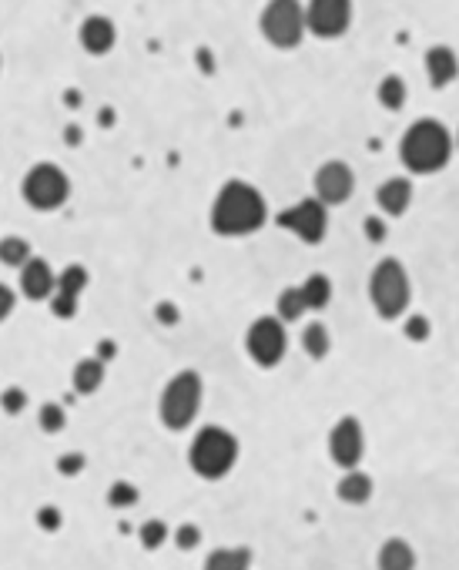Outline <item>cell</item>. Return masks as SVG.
<instances>
[{
  "label": "cell",
  "mask_w": 459,
  "mask_h": 570,
  "mask_svg": "<svg viewBox=\"0 0 459 570\" xmlns=\"http://www.w3.org/2000/svg\"><path fill=\"white\" fill-rule=\"evenodd\" d=\"M299 289H302L306 309H316V312H319V309H325L332 302V282H329V276H319V272H316V276H308Z\"/></svg>",
  "instance_id": "ffe728a7"
},
{
  "label": "cell",
  "mask_w": 459,
  "mask_h": 570,
  "mask_svg": "<svg viewBox=\"0 0 459 570\" xmlns=\"http://www.w3.org/2000/svg\"><path fill=\"white\" fill-rule=\"evenodd\" d=\"M138 537H141V543H144L148 550H158V547L168 541V527L161 524V520H148V524H141Z\"/></svg>",
  "instance_id": "4316f807"
},
{
  "label": "cell",
  "mask_w": 459,
  "mask_h": 570,
  "mask_svg": "<svg viewBox=\"0 0 459 570\" xmlns=\"http://www.w3.org/2000/svg\"><path fill=\"white\" fill-rule=\"evenodd\" d=\"M306 24L316 37H342L352 24V0H308Z\"/></svg>",
  "instance_id": "30bf717a"
},
{
  "label": "cell",
  "mask_w": 459,
  "mask_h": 570,
  "mask_svg": "<svg viewBox=\"0 0 459 570\" xmlns=\"http://www.w3.org/2000/svg\"><path fill=\"white\" fill-rule=\"evenodd\" d=\"M64 423H68V417H64V409L57 403L41 406V430L44 433H61L64 430Z\"/></svg>",
  "instance_id": "83f0119b"
},
{
  "label": "cell",
  "mask_w": 459,
  "mask_h": 570,
  "mask_svg": "<svg viewBox=\"0 0 459 570\" xmlns=\"http://www.w3.org/2000/svg\"><path fill=\"white\" fill-rule=\"evenodd\" d=\"M275 306H279V319L282 322L302 319V312H306V299H302V289H299V285H295V289H282V295L275 299Z\"/></svg>",
  "instance_id": "d4e9b609"
},
{
  "label": "cell",
  "mask_w": 459,
  "mask_h": 570,
  "mask_svg": "<svg viewBox=\"0 0 459 570\" xmlns=\"http://www.w3.org/2000/svg\"><path fill=\"white\" fill-rule=\"evenodd\" d=\"M20 192H24V202H28L30 209L37 211H54L61 209L70 195V181L68 175L61 171L57 165L51 161H44V165H34L24 175V185H20Z\"/></svg>",
  "instance_id": "52a82bcc"
},
{
  "label": "cell",
  "mask_w": 459,
  "mask_h": 570,
  "mask_svg": "<svg viewBox=\"0 0 459 570\" xmlns=\"http://www.w3.org/2000/svg\"><path fill=\"white\" fill-rule=\"evenodd\" d=\"M426 78L432 87H446L459 78V61L449 47H430L426 51Z\"/></svg>",
  "instance_id": "2e32d148"
},
{
  "label": "cell",
  "mask_w": 459,
  "mask_h": 570,
  "mask_svg": "<svg viewBox=\"0 0 459 570\" xmlns=\"http://www.w3.org/2000/svg\"><path fill=\"white\" fill-rule=\"evenodd\" d=\"M51 312L54 316H61V319H70L74 312H78V295H68L57 289L54 295H51Z\"/></svg>",
  "instance_id": "f1b7e54d"
},
{
  "label": "cell",
  "mask_w": 459,
  "mask_h": 570,
  "mask_svg": "<svg viewBox=\"0 0 459 570\" xmlns=\"http://www.w3.org/2000/svg\"><path fill=\"white\" fill-rule=\"evenodd\" d=\"M369 299H373L376 316H382V319H399L409 309L413 285H409V276H406L399 259H382L373 268V276H369Z\"/></svg>",
  "instance_id": "277c9868"
},
{
  "label": "cell",
  "mask_w": 459,
  "mask_h": 570,
  "mask_svg": "<svg viewBox=\"0 0 459 570\" xmlns=\"http://www.w3.org/2000/svg\"><path fill=\"white\" fill-rule=\"evenodd\" d=\"M456 145H459V135H456Z\"/></svg>",
  "instance_id": "ab89813d"
},
{
  "label": "cell",
  "mask_w": 459,
  "mask_h": 570,
  "mask_svg": "<svg viewBox=\"0 0 459 570\" xmlns=\"http://www.w3.org/2000/svg\"><path fill=\"white\" fill-rule=\"evenodd\" d=\"M84 463H87V459H84L81 453H68V457L57 459V470L68 473V476H74V473H81V470H84Z\"/></svg>",
  "instance_id": "836d02e7"
},
{
  "label": "cell",
  "mask_w": 459,
  "mask_h": 570,
  "mask_svg": "<svg viewBox=\"0 0 459 570\" xmlns=\"http://www.w3.org/2000/svg\"><path fill=\"white\" fill-rule=\"evenodd\" d=\"M339 500L348 503V507H362V503L373 500V476L362 470H348L342 480H339Z\"/></svg>",
  "instance_id": "ac0fdd59"
},
{
  "label": "cell",
  "mask_w": 459,
  "mask_h": 570,
  "mask_svg": "<svg viewBox=\"0 0 459 570\" xmlns=\"http://www.w3.org/2000/svg\"><path fill=\"white\" fill-rule=\"evenodd\" d=\"M329 453L342 470H359V459L365 453V433L356 417H342L329 433Z\"/></svg>",
  "instance_id": "8fae6325"
},
{
  "label": "cell",
  "mask_w": 459,
  "mask_h": 570,
  "mask_svg": "<svg viewBox=\"0 0 459 570\" xmlns=\"http://www.w3.org/2000/svg\"><path fill=\"white\" fill-rule=\"evenodd\" d=\"M376 564L379 570H416V550L403 537H392V541L379 547Z\"/></svg>",
  "instance_id": "e0dca14e"
},
{
  "label": "cell",
  "mask_w": 459,
  "mask_h": 570,
  "mask_svg": "<svg viewBox=\"0 0 459 570\" xmlns=\"http://www.w3.org/2000/svg\"><path fill=\"white\" fill-rule=\"evenodd\" d=\"M376 205L386 215H403L413 205V185L409 178H389L376 188Z\"/></svg>",
  "instance_id": "9a60e30c"
},
{
  "label": "cell",
  "mask_w": 459,
  "mask_h": 570,
  "mask_svg": "<svg viewBox=\"0 0 459 570\" xmlns=\"http://www.w3.org/2000/svg\"><path fill=\"white\" fill-rule=\"evenodd\" d=\"M14 289H7V285H4V282H0V322L7 319V316H11V312H14Z\"/></svg>",
  "instance_id": "e575fe53"
},
{
  "label": "cell",
  "mask_w": 459,
  "mask_h": 570,
  "mask_svg": "<svg viewBox=\"0 0 459 570\" xmlns=\"http://www.w3.org/2000/svg\"><path fill=\"white\" fill-rule=\"evenodd\" d=\"M275 222L282 228H289L295 238H302L306 245H319L325 232H329V211H325L319 198H302V202H295L292 209L279 211Z\"/></svg>",
  "instance_id": "9c48e42d"
},
{
  "label": "cell",
  "mask_w": 459,
  "mask_h": 570,
  "mask_svg": "<svg viewBox=\"0 0 459 570\" xmlns=\"http://www.w3.org/2000/svg\"><path fill=\"white\" fill-rule=\"evenodd\" d=\"M101 379H104V362L101 359H81L74 366V390L81 392V396L98 392Z\"/></svg>",
  "instance_id": "44dd1931"
},
{
  "label": "cell",
  "mask_w": 459,
  "mask_h": 570,
  "mask_svg": "<svg viewBox=\"0 0 459 570\" xmlns=\"http://www.w3.org/2000/svg\"><path fill=\"white\" fill-rule=\"evenodd\" d=\"M114 41H118V30H114V24L108 17L94 14L81 24V47L87 54H108L114 47Z\"/></svg>",
  "instance_id": "5bb4252c"
},
{
  "label": "cell",
  "mask_w": 459,
  "mask_h": 570,
  "mask_svg": "<svg viewBox=\"0 0 459 570\" xmlns=\"http://www.w3.org/2000/svg\"><path fill=\"white\" fill-rule=\"evenodd\" d=\"M20 293L41 302V299H51L57 293V276L54 268L44 262V259H30L24 268H20Z\"/></svg>",
  "instance_id": "4fadbf2b"
},
{
  "label": "cell",
  "mask_w": 459,
  "mask_h": 570,
  "mask_svg": "<svg viewBox=\"0 0 459 570\" xmlns=\"http://www.w3.org/2000/svg\"><path fill=\"white\" fill-rule=\"evenodd\" d=\"M245 349L249 356L262 369H272L285 359V349H289V335H285V326H282L279 316H262L249 326V335H245Z\"/></svg>",
  "instance_id": "ba28073f"
},
{
  "label": "cell",
  "mask_w": 459,
  "mask_h": 570,
  "mask_svg": "<svg viewBox=\"0 0 459 570\" xmlns=\"http://www.w3.org/2000/svg\"><path fill=\"white\" fill-rule=\"evenodd\" d=\"M37 520H41L44 530H57V527H61V510H54V507H44L41 514H37Z\"/></svg>",
  "instance_id": "d590c367"
},
{
  "label": "cell",
  "mask_w": 459,
  "mask_h": 570,
  "mask_svg": "<svg viewBox=\"0 0 459 570\" xmlns=\"http://www.w3.org/2000/svg\"><path fill=\"white\" fill-rule=\"evenodd\" d=\"M0 262L4 265H17V268H24L30 262V245L24 242L20 235H7L0 238Z\"/></svg>",
  "instance_id": "cb8c5ba5"
},
{
  "label": "cell",
  "mask_w": 459,
  "mask_h": 570,
  "mask_svg": "<svg viewBox=\"0 0 459 570\" xmlns=\"http://www.w3.org/2000/svg\"><path fill=\"white\" fill-rule=\"evenodd\" d=\"M198 409H201V376L195 369H181L165 390H161V423L168 430H188L195 423Z\"/></svg>",
  "instance_id": "5b68a950"
},
{
  "label": "cell",
  "mask_w": 459,
  "mask_h": 570,
  "mask_svg": "<svg viewBox=\"0 0 459 570\" xmlns=\"http://www.w3.org/2000/svg\"><path fill=\"white\" fill-rule=\"evenodd\" d=\"M84 285H87V268H84V265H68V268L57 276V289L68 295H81Z\"/></svg>",
  "instance_id": "484cf974"
},
{
  "label": "cell",
  "mask_w": 459,
  "mask_h": 570,
  "mask_svg": "<svg viewBox=\"0 0 459 570\" xmlns=\"http://www.w3.org/2000/svg\"><path fill=\"white\" fill-rule=\"evenodd\" d=\"M302 349H306L312 359L329 356V349H332V335H329V329H325L322 322H308L306 329H302Z\"/></svg>",
  "instance_id": "7402d4cb"
},
{
  "label": "cell",
  "mask_w": 459,
  "mask_h": 570,
  "mask_svg": "<svg viewBox=\"0 0 459 570\" xmlns=\"http://www.w3.org/2000/svg\"><path fill=\"white\" fill-rule=\"evenodd\" d=\"M251 554L245 547H222V550H211L205 560V570H249Z\"/></svg>",
  "instance_id": "d6986e66"
},
{
  "label": "cell",
  "mask_w": 459,
  "mask_h": 570,
  "mask_svg": "<svg viewBox=\"0 0 459 570\" xmlns=\"http://www.w3.org/2000/svg\"><path fill=\"white\" fill-rule=\"evenodd\" d=\"M268 219L262 192L249 181H225L211 202V228L218 235L238 238L258 232Z\"/></svg>",
  "instance_id": "6da1fadb"
},
{
  "label": "cell",
  "mask_w": 459,
  "mask_h": 570,
  "mask_svg": "<svg viewBox=\"0 0 459 570\" xmlns=\"http://www.w3.org/2000/svg\"><path fill=\"white\" fill-rule=\"evenodd\" d=\"M306 7L299 0H268L262 11V34L272 47L292 51L306 37Z\"/></svg>",
  "instance_id": "8992f818"
},
{
  "label": "cell",
  "mask_w": 459,
  "mask_h": 570,
  "mask_svg": "<svg viewBox=\"0 0 459 570\" xmlns=\"http://www.w3.org/2000/svg\"><path fill=\"white\" fill-rule=\"evenodd\" d=\"M111 356H114V346H111V343H104V346H101V362L111 359Z\"/></svg>",
  "instance_id": "f35d334b"
},
{
  "label": "cell",
  "mask_w": 459,
  "mask_h": 570,
  "mask_svg": "<svg viewBox=\"0 0 459 570\" xmlns=\"http://www.w3.org/2000/svg\"><path fill=\"white\" fill-rule=\"evenodd\" d=\"M376 98L379 104L386 108V112H399L406 104V84L403 78H396V74H389V78H382L376 87Z\"/></svg>",
  "instance_id": "603a6c76"
},
{
  "label": "cell",
  "mask_w": 459,
  "mask_h": 570,
  "mask_svg": "<svg viewBox=\"0 0 459 570\" xmlns=\"http://www.w3.org/2000/svg\"><path fill=\"white\" fill-rule=\"evenodd\" d=\"M399 158L413 175H432L443 171L453 158V135L446 131L443 121L436 118H419L416 125H409V131L399 141Z\"/></svg>",
  "instance_id": "7a4b0ae2"
},
{
  "label": "cell",
  "mask_w": 459,
  "mask_h": 570,
  "mask_svg": "<svg viewBox=\"0 0 459 570\" xmlns=\"http://www.w3.org/2000/svg\"><path fill=\"white\" fill-rule=\"evenodd\" d=\"M198 541H201V530H198L195 524H181V527L175 530V543H178L181 550H192V547H198Z\"/></svg>",
  "instance_id": "1f68e13d"
},
{
  "label": "cell",
  "mask_w": 459,
  "mask_h": 570,
  "mask_svg": "<svg viewBox=\"0 0 459 570\" xmlns=\"http://www.w3.org/2000/svg\"><path fill=\"white\" fill-rule=\"evenodd\" d=\"M352 188H356V175H352V168H348L346 161H325V165L316 171V198H319L325 209L348 202Z\"/></svg>",
  "instance_id": "7c38bea8"
},
{
  "label": "cell",
  "mask_w": 459,
  "mask_h": 570,
  "mask_svg": "<svg viewBox=\"0 0 459 570\" xmlns=\"http://www.w3.org/2000/svg\"><path fill=\"white\" fill-rule=\"evenodd\" d=\"M406 339H413V343L430 339V322L422 319V316H413V319L406 322Z\"/></svg>",
  "instance_id": "d6a6232c"
},
{
  "label": "cell",
  "mask_w": 459,
  "mask_h": 570,
  "mask_svg": "<svg viewBox=\"0 0 459 570\" xmlns=\"http://www.w3.org/2000/svg\"><path fill=\"white\" fill-rule=\"evenodd\" d=\"M0 406H4V413L17 417V413L28 406V392H24V390H4V396H0Z\"/></svg>",
  "instance_id": "4dcf8cb0"
},
{
  "label": "cell",
  "mask_w": 459,
  "mask_h": 570,
  "mask_svg": "<svg viewBox=\"0 0 459 570\" xmlns=\"http://www.w3.org/2000/svg\"><path fill=\"white\" fill-rule=\"evenodd\" d=\"M238 459V440L222 426H205L195 436V443L188 450V463L198 476L205 480H222L232 473Z\"/></svg>",
  "instance_id": "3957f363"
},
{
  "label": "cell",
  "mask_w": 459,
  "mask_h": 570,
  "mask_svg": "<svg viewBox=\"0 0 459 570\" xmlns=\"http://www.w3.org/2000/svg\"><path fill=\"white\" fill-rule=\"evenodd\" d=\"M135 500H138V490L131 487V483H114L111 493H108V503H111V507H131Z\"/></svg>",
  "instance_id": "f546056e"
},
{
  "label": "cell",
  "mask_w": 459,
  "mask_h": 570,
  "mask_svg": "<svg viewBox=\"0 0 459 570\" xmlns=\"http://www.w3.org/2000/svg\"><path fill=\"white\" fill-rule=\"evenodd\" d=\"M365 235L373 238V242H382L386 238V222L382 219H365Z\"/></svg>",
  "instance_id": "8d00e7d4"
},
{
  "label": "cell",
  "mask_w": 459,
  "mask_h": 570,
  "mask_svg": "<svg viewBox=\"0 0 459 570\" xmlns=\"http://www.w3.org/2000/svg\"><path fill=\"white\" fill-rule=\"evenodd\" d=\"M158 319L168 322V326H175V322H178V309L168 306V302H161V306H158Z\"/></svg>",
  "instance_id": "74e56055"
}]
</instances>
